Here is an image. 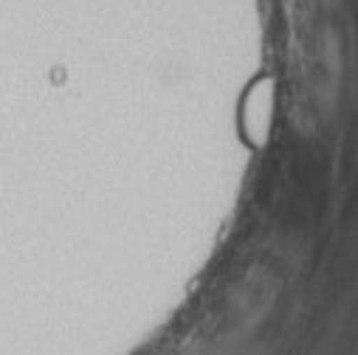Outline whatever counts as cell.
<instances>
[{"instance_id":"obj_1","label":"cell","mask_w":358,"mask_h":355,"mask_svg":"<svg viewBox=\"0 0 358 355\" xmlns=\"http://www.w3.org/2000/svg\"><path fill=\"white\" fill-rule=\"evenodd\" d=\"M274 102L277 91L271 76H259L240 102V133L254 150H262L268 144L274 127Z\"/></svg>"}]
</instances>
